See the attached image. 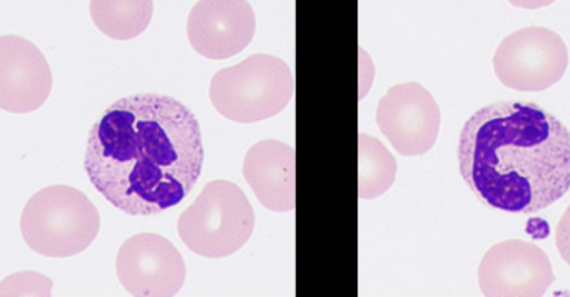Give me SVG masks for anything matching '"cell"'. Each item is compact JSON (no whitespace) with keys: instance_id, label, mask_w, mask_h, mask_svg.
<instances>
[{"instance_id":"cell-15","label":"cell","mask_w":570,"mask_h":297,"mask_svg":"<svg viewBox=\"0 0 570 297\" xmlns=\"http://www.w3.org/2000/svg\"><path fill=\"white\" fill-rule=\"evenodd\" d=\"M51 277L32 270L12 274L0 284V296H51Z\"/></svg>"},{"instance_id":"cell-7","label":"cell","mask_w":570,"mask_h":297,"mask_svg":"<svg viewBox=\"0 0 570 297\" xmlns=\"http://www.w3.org/2000/svg\"><path fill=\"white\" fill-rule=\"evenodd\" d=\"M376 123L402 156H423L439 139L442 112L419 82L396 83L380 99Z\"/></svg>"},{"instance_id":"cell-16","label":"cell","mask_w":570,"mask_h":297,"mask_svg":"<svg viewBox=\"0 0 570 297\" xmlns=\"http://www.w3.org/2000/svg\"><path fill=\"white\" fill-rule=\"evenodd\" d=\"M556 242L563 263L570 266V206L557 224Z\"/></svg>"},{"instance_id":"cell-10","label":"cell","mask_w":570,"mask_h":297,"mask_svg":"<svg viewBox=\"0 0 570 297\" xmlns=\"http://www.w3.org/2000/svg\"><path fill=\"white\" fill-rule=\"evenodd\" d=\"M255 32V10L242 0L196 2L186 23L193 49L209 60H226L242 52Z\"/></svg>"},{"instance_id":"cell-4","label":"cell","mask_w":570,"mask_h":297,"mask_svg":"<svg viewBox=\"0 0 570 297\" xmlns=\"http://www.w3.org/2000/svg\"><path fill=\"white\" fill-rule=\"evenodd\" d=\"M295 93V79L285 60L255 53L218 70L209 83L213 107L228 120L255 123L278 116Z\"/></svg>"},{"instance_id":"cell-2","label":"cell","mask_w":570,"mask_h":297,"mask_svg":"<svg viewBox=\"0 0 570 297\" xmlns=\"http://www.w3.org/2000/svg\"><path fill=\"white\" fill-rule=\"evenodd\" d=\"M460 176L493 209L537 214L570 189V132L532 102L476 110L459 140Z\"/></svg>"},{"instance_id":"cell-5","label":"cell","mask_w":570,"mask_h":297,"mask_svg":"<svg viewBox=\"0 0 570 297\" xmlns=\"http://www.w3.org/2000/svg\"><path fill=\"white\" fill-rule=\"evenodd\" d=\"M255 222V210L242 187L229 180H212L183 210L178 234L191 253L223 259L246 246Z\"/></svg>"},{"instance_id":"cell-12","label":"cell","mask_w":570,"mask_h":297,"mask_svg":"<svg viewBox=\"0 0 570 297\" xmlns=\"http://www.w3.org/2000/svg\"><path fill=\"white\" fill-rule=\"evenodd\" d=\"M243 174L266 209L289 212L296 207L295 149L282 140L256 142L246 152Z\"/></svg>"},{"instance_id":"cell-6","label":"cell","mask_w":570,"mask_h":297,"mask_svg":"<svg viewBox=\"0 0 570 297\" xmlns=\"http://www.w3.org/2000/svg\"><path fill=\"white\" fill-rule=\"evenodd\" d=\"M569 67V52L559 33L546 27H525L497 47V79L513 90L540 92L556 86Z\"/></svg>"},{"instance_id":"cell-1","label":"cell","mask_w":570,"mask_h":297,"mask_svg":"<svg viewBox=\"0 0 570 297\" xmlns=\"http://www.w3.org/2000/svg\"><path fill=\"white\" fill-rule=\"evenodd\" d=\"M202 126L188 106L159 93L116 100L92 126L85 169L108 202L129 216L178 206L203 172Z\"/></svg>"},{"instance_id":"cell-11","label":"cell","mask_w":570,"mask_h":297,"mask_svg":"<svg viewBox=\"0 0 570 297\" xmlns=\"http://www.w3.org/2000/svg\"><path fill=\"white\" fill-rule=\"evenodd\" d=\"M51 90V67L41 49L24 37H0V109L35 112L45 106Z\"/></svg>"},{"instance_id":"cell-8","label":"cell","mask_w":570,"mask_h":297,"mask_svg":"<svg viewBox=\"0 0 570 297\" xmlns=\"http://www.w3.org/2000/svg\"><path fill=\"white\" fill-rule=\"evenodd\" d=\"M119 283L131 296H176L186 280V264L171 240L159 234L129 237L116 257Z\"/></svg>"},{"instance_id":"cell-9","label":"cell","mask_w":570,"mask_h":297,"mask_svg":"<svg viewBox=\"0 0 570 297\" xmlns=\"http://www.w3.org/2000/svg\"><path fill=\"white\" fill-rule=\"evenodd\" d=\"M552 264L537 244L509 239L487 250L479 266L483 296L537 297L552 286Z\"/></svg>"},{"instance_id":"cell-17","label":"cell","mask_w":570,"mask_h":297,"mask_svg":"<svg viewBox=\"0 0 570 297\" xmlns=\"http://www.w3.org/2000/svg\"><path fill=\"white\" fill-rule=\"evenodd\" d=\"M527 234L535 240L546 239L550 234L549 224H547V220L540 219V217H532L527 222Z\"/></svg>"},{"instance_id":"cell-3","label":"cell","mask_w":570,"mask_h":297,"mask_svg":"<svg viewBox=\"0 0 570 297\" xmlns=\"http://www.w3.org/2000/svg\"><path fill=\"white\" fill-rule=\"evenodd\" d=\"M101 216L85 192L71 186H49L24 206L21 232L28 247L46 257L85 253L98 237Z\"/></svg>"},{"instance_id":"cell-13","label":"cell","mask_w":570,"mask_h":297,"mask_svg":"<svg viewBox=\"0 0 570 297\" xmlns=\"http://www.w3.org/2000/svg\"><path fill=\"white\" fill-rule=\"evenodd\" d=\"M92 22L105 36L115 40H129L141 36L153 20L155 3L151 0H138V2H106L98 0L91 2Z\"/></svg>"},{"instance_id":"cell-14","label":"cell","mask_w":570,"mask_h":297,"mask_svg":"<svg viewBox=\"0 0 570 297\" xmlns=\"http://www.w3.org/2000/svg\"><path fill=\"white\" fill-rule=\"evenodd\" d=\"M396 160L375 137L360 132L358 136V196L360 199H376L395 182Z\"/></svg>"}]
</instances>
